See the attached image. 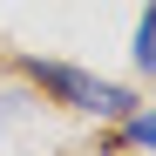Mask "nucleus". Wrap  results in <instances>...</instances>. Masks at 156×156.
I'll list each match as a JSON object with an SVG mask.
<instances>
[{
  "instance_id": "f03ea898",
  "label": "nucleus",
  "mask_w": 156,
  "mask_h": 156,
  "mask_svg": "<svg viewBox=\"0 0 156 156\" xmlns=\"http://www.w3.org/2000/svg\"><path fill=\"white\" fill-rule=\"evenodd\" d=\"M136 61H143V75H156V0H149V14L136 27Z\"/></svg>"
},
{
  "instance_id": "7ed1b4c3",
  "label": "nucleus",
  "mask_w": 156,
  "mask_h": 156,
  "mask_svg": "<svg viewBox=\"0 0 156 156\" xmlns=\"http://www.w3.org/2000/svg\"><path fill=\"white\" fill-rule=\"evenodd\" d=\"M122 136L136 143V149H156V115H143V109H129V115H122Z\"/></svg>"
},
{
  "instance_id": "f257e3e1",
  "label": "nucleus",
  "mask_w": 156,
  "mask_h": 156,
  "mask_svg": "<svg viewBox=\"0 0 156 156\" xmlns=\"http://www.w3.org/2000/svg\"><path fill=\"white\" fill-rule=\"evenodd\" d=\"M27 75H34L55 102H68V109H82V115H102V122H122L129 109H136V95H129V88L95 82V75L68 68V61H27Z\"/></svg>"
}]
</instances>
